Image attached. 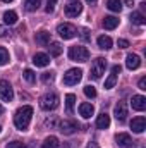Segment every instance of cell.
Instances as JSON below:
<instances>
[{
	"label": "cell",
	"mask_w": 146,
	"mask_h": 148,
	"mask_svg": "<svg viewBox=\"0 0 146 148\" xmlns=\"http://www.w3.org/2000/svg\"><path fill=\"white\" fill-rule=\"evenodd\" d=\"M31 115H33V109L29 105H24L21 109H17L14 114V126L19 131H26L29 122H31Z\"/></svg>",
	"instance_id": "cell-1"
},
{
	"label": "cell",
	"mask_w": 146,
	"mask_h": 148,
	"mask_svg": "<svg viewBox=\"0 0 146 148\" xmlns=\"http://www.w3.org/2000/svg\"><path fill=\"white\" fill-rule=\"evenodd\" d=\"M69 59L74 62H88L89 59V52L86 47H81V45H74L69 48Z\"/></svg>",
	"instance_id": "cell-2"
},
{
	"label": "cell",
	"mask_w": 146,
	"mask_h": 148,
	"mask_svg": "<svg viewBox=\"0 0 146 148\" xmlns=\"http://www.w3.org/2000/svg\"><path fill=\"white\" fill-rule=\"evenodd\" d=\"M40 107L46 112L55 110L59 107V95L57 93H46V95H43L40 98Z\"/></svg>",
	"instance_id": "cell-3"
},
{
	"label": "cell",
	"mask_w": 146,
	"mask_h": 148,
	"mask_svg": "<svg viewBox=\"0 0 146 148\" xmlns=\"http://www.w3.org/2000/svg\"><path fill=\"white\" fill-rule=\"evenodd\" d=\"M81 79H83V71L77 69V67L69 69L67 73L64 74V84H67V86H74V84H77Z\"/></svg>",
	"instance_id": "cell-4"
},
{
	"label": "cell",
	"mask_w": 146,
	"mask_h": 148,
	"mask_svg": "<svg viewBox=\"0 0 146 148\" xmlns=\"http://www.w3.org/2000/svg\"><path fill=\"white\" fill-rule=\"evenodd\" d=\"M57 33L60 35V38H64V40H71V38L76 36L77 29H76V26H74V24L62 23V24H59V26H57Z\"/></svg>",
	"instance_id": "cell-5"
},
{
	"label": "cell",
	"mask_w": 146,
	"mask_h": 148,
	"mask_svg": "<svg viewBox=\"0 0 146 148\" xmlns=\"http://www.w3.org/2000/svg\"><path fill=\"white\" fill-rule=\"evenodd\" d=\"M105 67H107V60H105L103 57L95 59V62H93V66H91V77H93V79H100L102 74L105 73Z\"/></svg>",
	"instance_id": "cell-6"
},
{
	"label": "cell",
	"mask_w": 146,
	"mask_h": 148,
	"mask_svg": "<svg viewBox=\"0 0 146 148\" xmlns=\"http://www.w3.org/2000/svg\"><path fill=\"white\" fill-rule=\"evenodd\" d=\"M79 129V124L72 121V119H64V121H60V124H59V131L62 133V134H74L76 131Z\"/></svg>",
	"instance_id": "cell-7"
},
{
	"label": "cell",
	"mask_w": 146,
	"mask_h": 148,
	"mask_svg": "<svg viewBox=\"0 0 146 148\" xmlns=\"http://www.w3.org/2000/svg\"><path fill=\"white\" fill-rule=\"evenodd\" d=\"M12 98H14V90H12L10 83L2 79L0 81V100L2 102H12Z\"/></svg>",
	"instance_id": "cell-8"
},
{
	"label": "cell",
	"mask_w": 146,
	"mask_h": 148,
	"mask_svg": "<svg viewBox=\"0 0 146 148\" xmlns=\"http://www.w3.org/2000/svg\"><path fill=\"white\" fill-rule=\"evenodd\" d=\"M81 12H83V3L79 0H72L65 5V16L69 17H77Z\"/></svg>",
	"instance_id": "cell-9"
},
{
	"label": "cell",
	"mask_w": 146,
	"mask_h": 148,
	"mask_svg": "<svg viewBox=\"0 0 146 148\" xmlns=\"http://www.w3.org/2000/svg\"><path fill=\"white\" fill-rule=\"evenodd\" d=\"M131 129H132L134 133H138V134L145 133V129H146V119L143 117V115L134 117V119L131 121Z\"/></svg>",
	"instance_id": "cell-10"
},
{
	"label": "cell",
	"mask_w": 146,
	"mask_h": 148,
	"mask_svg": "<svg viewBox=\"0 0 146 148\" xmlns=\"http://www.w3.org/2000/svg\"><path fill=\"white\" fill-rule=\"evenodd\" d=\"M113 114H115L117 121L124 122V121L127 119V103H126V102H119V103L115 105V109H113Z\"/></svg>",
	"instance_id": "cell-11"
},
{
	"label": "cell",
	"mask_w": 146,
	"mask_h": 148,
	"mask_svg": "<svg viewBox=\"0 0 146 148\" xmlns=\"http://www.w3.org/2000/svg\"><path fill=\"white\" fill-rule=\"evenodd\" d=\"M120 66H113L112 67V74H110L108 77H107V81H105V90H112L113 86H115V83H117V76L120 74Z\"/></svg>",
	"instance_id": "cell-12"
},
{
	"label": "cell",
	"mask_w": 146,
	"mask_h": 148,
	"mask_svg": "<svg viewBox=\"0 0 146 148\" xmlns=\"http://www.w3.org/2000/svg\"><path fill=\"white\" fill-rule=\"evenodd\" d=\"M115 141H117L119 148H131L132 147V138L127 133H119L115 136Z\"/></svg>",
	"instance_id": "cell-13"
},
{
	"label": "cell",
	"mask_w": 146,
	"mask_h": 148,
	"mask_svg": "<svg viewBox=\"0 0 146 148\" xmlns=\"http://www.w3.org/2000/svg\"><path fill=\"white\" fill-rule=\"evenodd\" d=\"M139 66H141V57L136 55V53H129L127 59H126V67H127L129 71H134V69H138Z\"/></svg>",
	"instance_id": "cell-14"
},
{
	"label": "cell",
	"mask_w": 146,
	"mask_h": 148,
	"mask_svg": "<svg viewBox=\"0 0 146 148\" xmlns=\"http://www.w3.org/2000/svg\"><path fill=\"white\" fill-rule=\"evenodd\" d=\"M131 105H132V109L138 112H143L146 109V98L143 95H134L132 98H131Z\"/></svg>",
	"instance_id": "cell-15"
},
{
	"label": "cell",
	"mask_w": 146,
	"mask_h": 148,
	"mask_svg": "<svg viewBox=\"0 0 146 148\" xmlns=\"http://www.w3.org/2000/svg\"><path fill=\"white\" fill-rule=\"evenodd\" d=\"M33 64H35L36 67H46V66L50 64V57H48L46 53H43V52L35 53V57H33Z\"/></svg>",
	"instance_id": "cell-16"
},
{
	"label": "cell",
	"mask_w": 146,
	"mask_h": 148,
	"mask_svg": "<svg viewBox=\"0 0 146 148\" xmlns=\"http://www.w3.org/2000/svg\"><path fill=\"white\" fill-rule=\"evenodd\" d=\"M79 114H81L84 119H89V117L95 114V107H93L91 103L84 102V103H81V105H79Z\"/></svg>",
	"instance_id": "cell-17"
},
{
	"label": "cell",
	"mask_w": 146,
	"mask_h": 148,
	"mask_svg": "<svg viewBox=\"0 0 146 148\" xmlns=\"http://www.w3.org/2000/svg\"><path fill=\"white\" fill-rule=\"evenodd\" d=\"M119 23H120V19L115 17V16H107V17H103V28H105V29H115V28L119 26Z\"/></svg>",
	"instance_id": "cell-18"
},
{
	"label": "cell",
	"mask_w": 146,
	"mask_h": 148,
	"mask_svg": "<svg viewBox=\"0 0 146 148\" xmlns=\"http://www.w3.org/2000/svg\"><path fill=\"white\" fill-rule=\"evenodd\" d=\"M35 41H36L38 45H41V47L48 45L50 43V33L48 31H38L36 35H35Z\"/></svg>",
	"instance_id": "cell-19"
},
{
	"label": "cell",
	"mask_w": 146,
	"mask_h": 148,
	"mask_svg": "<svg viewBox=\"0 0 146 148\" xmlns=\"http://www.w3.org/2000/svg\"><path fill=\"white\" fill-rule=\"evenodd\" d=\"M108 126H110V115L105 114V112L100 114L98 119H96V127H98V129H107Z\"/></svg>",
	"instance_id": "cell-20"
},
{
	"label": "cell",
	"mask_w": 146,
	"mask_h": 148,
	"mask_svg": "<svg viewBox=\"0 0 146 148\" xmlns=\"http://www.w3.org/2000/svg\"><path fill=\"white\" fill-rule=\"evenodd\" d=\"M96 43H98V47H100L102 50H110L113 41H112V38H110V36H105V35H102V36H98Z\"/></svg>",
	"instance_id": "cell-21"
},
{
	"label": "cell",
	"mask_w": 146,
	"mask_h": 148,
	"mask_svg": "<svg viewBox=\"0 0 146 148\" xmlns=\"http://www.w3.org/2000/svg\"><path fill=\"white\" fill-rule=\"evenodd\" d=\"M3 23L9 24V26L16 24V23H17V12H16V10H7V12H3Z\"/></svg>",
	"instance_id": "cell-22"
},
{
	"label": "cell",
	"mask_w": 146,
	"mask_h": 148,
	"mask_svg": "<svg viewBox=\"0 0 146 148\" xmlns=\"http://www.w3.org/2000/svg\"><path fill=\"white\" fill-rule=\"evenodd\" d=\"M74 103H76V95L69 93V95L65 97V114H67V115H71L74 112Z\"/></svg>",
	"instance_id": "cell-23"
},
{
	"label": "cell",
	"mask_w": 146,
	"mask_h": 148,
	"mask_svg": "<svg viewBox=\"0 0 146 148\" xmlns=\"http://www.w3.org/2000/svg\"><path fill=\"white\" fill-rule=\"evenodd\" d=\"M48 45H50L48 48H50V55H52V57H59V55L62 53V50H64L59 41H50Z\"/></svg>",
	"instance_id": "cell-24"
},
{
	"label": "cell",
	"mask_w": 146,
	"mask_h": 148,
	"mask_svg": "<svg viewBox=\"0 0 146 148\" xmlns=\"http://www.w3.org/2000/svg\"><path fill=\"white\" fill-rule=\"evenodd\" d=\"M129 19H131V23H132V24H138V26H143V24H146V17L141 14V12H132Z\"/></svg>",
	"instance_id": "cell-25"
},
{
	"label": "cell",
	"mask_w": 146,
	"mask_h": 148,
	"mask_svg": "<svg viewBox=\"0 0 146 148\" xmlns=\"http://www.w3.org/2000/svg\"><path fill=\"white\" fill-rule=\"evenodd\" d=\"M40 5H41V0H24V9H26L28 12H35V10H38Z\"/></svg>",
	"instance_id": "cell-26"
},
{
	"label": "cell",
	"mask_w": 146,
	"mask_h": 148,
	"mask_svg": "<svg viewBox=\"0 0 146 148\" xmlns=\"http://www.w3.org/2000/svg\"><path fill=\"white\" fill-rule=\"evenodd\" d=\"M107 7H108V10H112V12H120L122 10V0H108L107 2Z\"/></svg>",
	"instance_id": "cell-27"
},
{
	"label": "cell",
	"mask_w": 146,
	"mask_h": 148,
	"mask_svg": "<svg viewBox=\"0 0 146 148\" xmlns=\"http://www.w3.org/2000/svg\"><path fill=\"white\" fill-rule=\"evenodd\" d=\"M57 147H59V140H57L55 136L45 138V141H43V145H41V148H57Z\"/></svg>",
	"instance_id": "cell-28"
},
{
	"label": "cell",
	"mask_w": 146,
	"mask_h": 148,
	"mask_svg": "<svg viewBox=\"0 0 146 148\" xmlns=\"http://www.w3.org/2000/svg\"><path fill=\"white\" fill-rule=\"evenodd\" d=\"M23 77H24L29 84H33V83L36 81V74H35V71H31V69H26V71L23 73Z\"/></svg>",
	"instance_id": "cell-29"
},
{
	"label": "cell",
	"mask_w": 146,
	"mask_h": 148,
	"mask_svg": "<svg viewBox=\"0 0 146 148\" xmlns=\"http://www.w3.org/2000/svg\"><path fill=\"white\" fill-rule=\"evenodd\" d=\"M9 60H10V57H9V52H7L3 47H0V66H5V64H9Z\"/></svg>",
	"instance_id": "cell-30"
},
{
	"label": "cell",
	"mask_w": 146,
	"mask_h": 148,
	"mask_svg": "<svg viewBox=\"0 0 146 148\" xmlns=\"http://www.w3.org/2000/svg\"><path fill=\"white\" fill-rule=\"evenodd\" d=\"M84 95H86L88 98H95V97H96V90H95V86H91V84L84 86Z\"/></svg>",
	"instance_id": "cell-31"
},
{
	"label": "cell",
	"mask_w": 146,
	"mask_h": 148,
	"mask_svg": "<svg viewBox=\"0 0 146 148\" xmlns=\"http://www.w3.org/2000/svg\"><path fill=\"white\" fill-rule=\"evenodd\" d=\"M53 79H55V74H53V73H43V74H41V81H43L45 84L52 83Z\"/></svg>",
	"instance_id": "cell-32"
},
{
	"label": "cell",
	"mask_w": 146,
	"mask_h": 148,
	"mask_svg": "<svg viewBox=\"0 0 146 148\" xmlns=\"http://www.w3.org/2000/svg\"><path fill=\"white\" fill-rule=\"evenodd\" d=\"M55 5H57V0H46V5H45V12L52 14L55 10Z\"/></svg>",
	"instance_id": "cell-33"
},
{
	"label": "cell",
	"mask_w": 146,
	"mask_h": 148,
	"mask_svg": "<svg viewBox=\"0 0 146 148\" xmlns=\"http://www.w3.org/2000/svg\"><path fill=\"white\" fill-rule=\"evenodd\" d=\"M7 148H28L24 143H21V141H10L9 145H7Z\"/></svg>",
	"instance_id": "cell-34"
},
{
	"label": "cell",
	"mask_w": 146,
	"mask_h": 148,
	"mask_svg": "<svg viewBox=\"0 0 146 148\" xmlns=\"http://www.w3.org/2000/svg\"><path fill=\"white\" fill-rule=\"evenodd\" d=\"M10 33H12V31H10V29H9V28H5V26H0V36H2V38L9 36V35H10Z\"/></svg>",
	"instance_id": "cell-35"
},
{
	"label": "cell",
	"mask_w": 146,
	"mask_h": 148,
	"mask_svg": "<svg viewBox=\"0 0 146 148\" xmlns=\"http://www.w3.org/2000/svg\"><path fill=\"white\" fill-rule=\"evenodd\" d=\"M117 45H119V48H127V47H129V41L124 40V38H120V40L117 41Z\"/></svg>",
	"instance_id": "cell-36"
},
{
	"label": "cell",
	"mask_w": 146,
	"mask_h": 148,
	"mask_svg": "<svg viewBox=\"0 0 146 148\" xmlns=\"http://www.w3.org/2000/svg\"><path fill=\"white\" fill-rule=\"evenodd\" d=\"M81 38H83L84 41H88V40H89V31H88L86 28H83V29H81Z\"/></svg>",
	"instance_id": "cell-37"
},
{
	"label": "cell",
	"mask_w": 146,
	"mask_h": 148,
	"mask_svg": "<svg viewBox=\"0 0 146 148\" xmlns=\"http://www.w3.org/2000/svg\"><path fill=\"white\" fill-rule=\"evenodd\" d=\"M138 86H139V90H143V91H145V90H146V77H141V79H139Z\"/></svg>",
	"instance_id": "cell-38"
},
{
	"label": "cell",
	"mask_w": 146,
	"mask_h": 148,
	"mask_svg": "<svg viewBox=\"0 0 146 148\" xmlns=\"http://www.w3.org/2000/svg\"><path fill=\"white\" fill-rule=\"evenodd\" d=\"M86 148H100V147H98V145H96L95 141H89V143H88V147H86Z\"/></svg>",
	"instance_id": "cell-39"
},
{
	"label": "cell",
	"mask_w": 146,
	"mask_h": 148,
	"mask_svg": "<svg viewBox=\"0 0 146 148\" xmlns=\"http://www.w3.org/2000/svg\"><path fill=\"white\" fill-rule=\"evenodd\" d=\"M126 5H127V7H134V2H132V0H126Z\"/></svg>",
	"instance_id": "cell-40"
},
{
	"label": "cell",
	"mask_w": 146,
	"mask_h": 148,
	"mask_svg": "<svg viewBox=\"0 0 146 148\" xmlns=\"http://www.w3.org/2000/svg\"><path fill=\"white\" fill-rule=\"evenodd\" d=\"M86 2H88V3H91V5H95V3H96L98 0H86Z\"/></svg>",
	"instance_id": "cell-41"
},
{
	"label": "cell",
	"mask_w": 146,
	"mask_h": 148,
	"mask_svg": "<svg viewBox=\"0 0 146 148\" xmlns=\"http://www.w3.org/2000/svg\"><path fill=\"white\" fill-rule=\"evenodd\" d=\"M2 114H3V107H2V105H0V115H2Z\"/></svg>",
	"instance_id": "cell-42"
},
{
	"label": "cell",
	"mask_w": 146,
	"mask_h": 148,
	"mask_svg": "<svg viewBox=\"0 0 146 148\" xmlns=\"http://www.w3.org/2000/svg\"><path fill=\"white\" fill-rule=\"evenodd\" d=\"M2 2H7V3H9V2H12V0H2Z\"/></svg>",
	"instance_id": "cell-43"
},
{
	"label": "cell",
	"mask_w": 146,
	"mask_h": 148,
	"mask_svg": "<svg viewBox=\"0 0 146 148\" xmlns=\"http://www.w3.org/2000/svg\"><path fill=\"white\" fill-rule=\"evenodd\" d=\"M0 133H2V126H0Z\"/></svg>",
	"instance_id": "cell-44"
}]
</instances>
